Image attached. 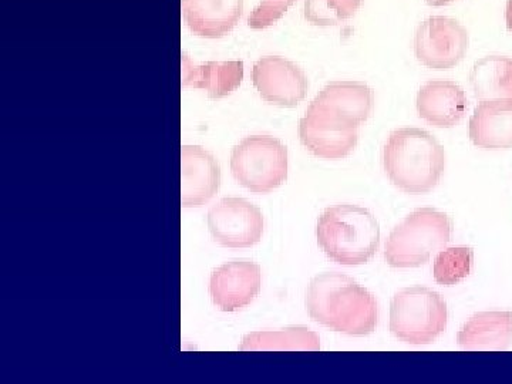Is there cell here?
<instances>
[{
    "label": "cell",
    "mask_w": 512,
    "mask_h": 384,
    "mask_svg": "<svg viewBox=\"0 0 512 384\" xmlns=\"http://www.w3.org/2000/svg\"><path fill=\"white\" fill-rule=\"evenodd\" d=\"M252 80L262 99L276 106H298L308 92V79L301 67L284 57H262L255 63Z\"/></svg>",
    "instance_id": "11"
},
{
    "label": "cell",
    "mask_w": 512,
    "mask_h": 384,
    "mask_svg": "<svg viewBox=\"0 0 512 384\" xmlns=\"http://www.w3.org/2000/svg\"><path fill=\"white\" fill-rule=\"evenodd\" d=\"M185 23L194 35L217 39L237 26L244 0H183Z\"/></svg>",
    "instance_id": "14"
},
{
    "label": "cell",
    "mask_w": 512,
    "mask_h": 384,
    "mask_svg": "<svg viewBox=\"0 0 512 384\" xmlns=\"http://www.w3.org/2000/svg\"><path fill=\"white\" fill-rule=\"evenodd\" d=\"M470 138L484 150H510L512 99L481 101L470 119Z\"/></svg>",
    "instance_id": "15"
},
{
    "label": "cell",
    "mask_w": 512,
    "mask_h": 384,
    "mask_svg": "<svg viewBox=\"0 0 512 384\" xmlns=\"http://www.w3.org/2000/svg\"><path fill=\"white\" fill-rule=\"evenodd\" d=\"M470 36L456 19L433 16L424 20L414 35V53L424 66L448 70L466 56Z\"/></svg>",
    "instance_id": "7"
},
{
    "label": "cell",
    "mask_w": 512,
    "mask_h": 384,
    "mask_svg": "<svg viewBox=\"0 0 512 384\" xmlns=\"http://www.w3.org/2000/svg\"><path fill=\"white\" fill-rule=\"evenodd\" d=\"M416 104L421 119L440 128L456 126L468 107L466 93L450 80H431L421 86Z\"/></svg>",
    "instance_id": "13"
},
{
    "label": "cell",
    "mask_w": 512,
    "mask_h": 384,
    "mask_svg": "<svg viewBox=\"0 0 512 384\" xmlns=\"http://www.w3.org/2000/svg\"><path fill=\"white\" fill-rule=\"evenodd\" d=\"M477 99H512V59L487 56L474 64L470 76Z\"/></svg>",
    "instance_id": "20"
},
{
    "label": "cell",
    "mask_w": 512,
    "mask_h": 384,
    "mask_svg": "<svg viewBox=\"0 0 512 384\" xmlns=\"http://www.w3.org/2000/svg\"><path fill=\"white\" fill-rule=\"evenodd\" d=\"M212 238L227 248L254 247L264 234V217L244 198H224L208 212Z\"/></svg>",
    "instance_id": "9"
},
{
    "label": "cell",
    "mask_w": 512,
    "mask_h": 384,
    "mask_svg": "<svg viewBox=\"0 0 512 384\" xmlns=\"http://www.w3.org/2000/svg\"><path fill=\"white\" fill-rule=\"evenodd\" d=\"M451 234L453 220L447 214L421 208L393 229L384 247V259L392 268H417L446 247Z\"/></svg>",
    "instance_id": "4"
},
{
    "label": "cell",
    "mask_w": 512,
    "mask_h": 384,
    "mask_svg": "<svg viewBox=\"0 0 512 384\" xmlns=\"http://www.w3.org/2000/svg\"><path fill=\"white\" fill-rule=\"evenodd\" d=\"M261 286V266L249 259H234L212 272V302L222 312H238L251 305Z\"/></svg>",
    "instance_id": "10"
},
{
    "label": "cell",
    "mask_w": 512,
    "mask_h": 384,
    "mask_svg": "<svg viewBox=\"0 0 512 384\" xmlns=\"http://www.w3.org/2000/svg\"><path fill=\"white\" fill-rule=\"evenodd\" d=\"M447 303L440 293L413 286L394 295L390 305V330L397 339L427 345L447 329Z\"/></svg>",
    "instance_id": "5"
},
{
    "label": "cell",
    "mask_w": 512,
    "mask_h": 384,
    "mask_svg": "<svg viewBox=\"0 0 512 384\" xmlns=\"http://www.w3.org/2000/svg\"><path fill=\"white\" fill-rule=\"evenodd\" d=\"M221 170L217 160L200 146L181 148V205L198 208L220 190Z\"/></svg>",
    "instance_id": "12"
},
{
    "label": "cell",
    "mask_w": 512,
    "mask_h": 384,
    "mask_svg": "<svg viewBox=\"0 0 512 384\" xmlns=\"http://www.w3.org/2000/svg\"><path fill=\"white\" fill-rule=\"evenodd\" d=\"M299 137L313 156L325 160L348 157L359 141L356 126L316 106L313 101L299 123Z\"/></svg>",
    "instance_id": "8"
},
{
    "label": "cell",
    "mask_w": 512,
    "mask_h": 384,
    "mask_svg": "<svg viewBox=\"0 0 512 384\" xmlns=\"http://www.w3.org/2000/svg\"><path fill=\"white\" fill-rule=\"evenodd\" d=\"M505 19H507V28L512 30V0H507V9H505Z\"/></svg>",
    "instance_id": "24"
},
{
    "label": "cell",
    "mask_w": 512,
    "mask_h": 384,
    "mask_svg": "<svg viewBox=\"0 0 512 384\" xmlns=\"http://www.w3.org/2000/svg\"><path fill=\"white\" fill-rule=\"evenodd\" d=\"M313 103L359 127L373 113L375 93L365 83L333 82L323 87Z\"/></svg>",
    "instance_id": "16"
},
{
    "label": "cell",
    "mask_w": 512,
    "mask_h": 384,
    "mask_svg": "<svg viewBox=\"0 0 512 384\" xmlns=\"http://www.w3.org/2000/svg\"><path fill=\"white\" fill-rule=\"evenodd\" d=\"M363 0H306L305 19L316 26H335L355 16Z\"/></svg>",
    "instance_id": "22"
},
{
    "label": "cell",
    "mask_w": 512,
    "mask_h": 384,
    "mask_svg": "<svg viewBox=\"0 0 512 384\" xmlns=\"http://www.w3.org/2000/svg\"><path fill=\"white\" fill-rule=\"evenodd\" d=\"M387 177L407 194H426L439 184L446 153L436 137L421 128L393 131L383 148Z\"/></svg>",
    "instance_id": "2"
},
{
    "label": "cell",
    "mask_w": 512,
    "mask_h": 384,
    "mask_svg": "<svg viewBox=\"0 0 512 384\" xmlns=\"http://www.w3.org/2000/svg\"><path fill=\"white\" fill-rule=\"evenodd\" d=\"M457 342L464 350H507L512 343V312L477 313L460 329Z\"/></svg>",
    "instance_id": "17"
},
{
    "label": "cell",
    "mask_w": 512,
    "mask_h": 384,
    "mask_svg": "<svg viewBox=\"0 0 512 384\" xmlns=\"http://www.w3.org/2000/svg\"><path fill=\"white\" fill-rule=\"evenodd\" d=\"M231 171L242 187L268 194L288 178V148L275 137H245L232 151Z\"/></svg>",
    "instance_id": "6"
},
{
    "label": "cell",
    "mask_w": 512,
    "mask_h": 384,
    "mask_svg": "<svg viewBox=\"0 0 512 384\" xmlns=\"http://www.w3.org/2000/svg\"><path fill=\"white\" fill-rule=\"evenodd\" d=\"M319 247L340 265L367 264L380 245L379 222L372 212L357 205L326 208L319 217Z\"/></svg>",
    "instance_id": "3"
},
{
    "label": "cell",
    "mask_w": 512,
    "mask_h": 384,
    "mask_svg": "<svg viewBox=\"0 0 512 384\" xmlns=\"http://www.w3.org/2000/svg\"><path fill=\"white\" fill-rule=\"evenodd\" d=\"M426 2L431 6H443L447 5V3L454 2V0H426Z\"/></svg>",
    "instance_id": "25"
},
{
    "label": "cell",
    "mask_w": 512,
    "mask_h": 384,
    "mask_svg": "<svg viewBox=\"0 0 512 384\" xmlns=\"http://www.w3.org/2000/svg\"><path fill=\"white\" fill-rule=\"evenodd\" d=\"M244 79L242 62H208L197 66L183 56V86L205 89L210 99H221L238 89Z\"/></svg>",
    "instance_id": "18"
},
{
    "label": "cell",
    "mask_w": 512,
    "mask_h": 384,
    "mask_svg": "<svg viewBox=\"0 0 512 384\" xmlns=\"http://www.w3.org/2000/svg\"><path fill=\"white\" fill-rule=\"evenodd\" d=\"M305 303L315 322L336 332L365 336L376 330L379 313L375 296L349 276L338 272L316 276Z\"/></svg>",
    "instance_id": "1"
},
{
    "label": "cell",
    "mask_w": 512,
    "mask_h": 384,
    "mask_svg": "<svg viewBox=\"0 0 512 384\" xmlns=\"http://www.w3.org/2000/svg\"><path fill=\"white\" fill-rule=\"evenodd\" d=\"M474 264L473 249L453 247L441 251L434 261V279L437 284L453 286L471 274Z\"/></svg>",
    "instance_id": "21"
},
{
    "label": "cell",
    "mask_w": 512,
    "mask_h": 384,
    "mask_svg": "<svg viewBox=\"0 0 512 384\" xmlns=\"http://www.w3.org/2000/svg\"><path fill=\"white\" fill-rule=\"evenodd\" d=\"M241 352H318V333L305 326H292L276 332L249 333L239 346Z\"/></svg>",
    "instance_id": "19"
},
{
    "label": "cell",
    "mask_w": 512,
    "mask_h": 384,
    "mask_svg": "<svg viewBox=\"0 0 512 384\" xmlns=\"http://www.w3.org/2000/svg\"><path fill=\"white\" fill-rule=\"evenodd\" d=\"M295 2L296 0H261L249 15V28L265 29L275 25Z\"/></svg>",
    "instance_id": "23"
}]
</instances>
